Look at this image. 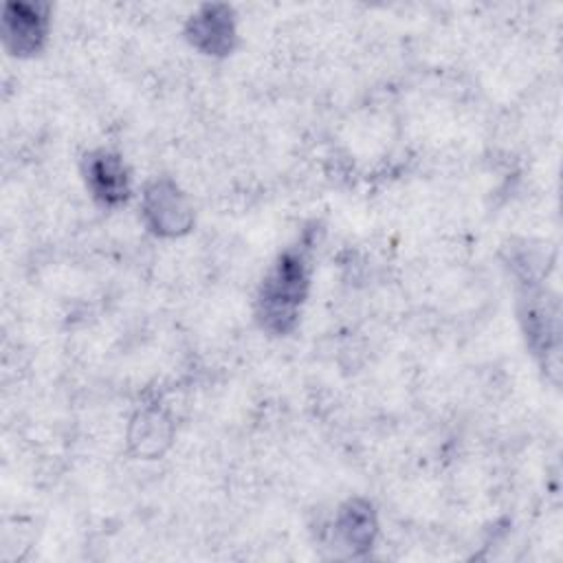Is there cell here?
Returning <instances> with one entry per match:
<instances>
[{
	"label": "cell",
	"instance_id": "6da1fadb",
	"mask_svg": "<svg viewBox=\"0 0 563 563\" xmlns=\"http://www.w3.org/2000/svg\"><path fill=\"white\" fill-rule=\"evenodd\" d=\"M308 292V262L303 251H286L264 277L257 295V319L273 334L295 328Z\"/></svg>",
	"mask_w": 563,
	"mask_h": 563
},
{
	"label": "cell",
	"instance_id": "7a4b0ae2",
	"mask_svg": "<svg viewBox=\"0 0 563 563\" xmlns=\"http://www.w3.org/2000/svg\"><path fill=\"white\" fill-rule=\"evenodd\" d=\"M145 224L165 238L187 233L194 224V211L187 196L169 178H158L143 194Z\"/></svg>",
	"mask_w": 563,
	"mask_h": 563
},
{
	"label": "cell",
	"instance_id": "3957f363",
	"mask_svg": "<svg viewBox=\"0 0 563 563\" xmlns=\"http://www.w3.org/2000/svg\"><path fill=\"white\" fill-rule=\"evenodd\" d=\"M48 31V13L44 4L13 2L4 7L2 40L13 55H33L42 48Z\"/></svg>",
	"mask_w": 563,
	"mask_h": 563
},
{
	"label": "cell",
	"instance_id": "277c9868",
	"mask_svg": "<svg viewBox=\"0 0 563 563\" xmlns=\"http://www.w3.org/2000/svg\"><path fill=\"white\" fill-rule=\"evenodd\" d=\"M187 37L205 55H229L235 46L233 11L224 4L202 7L187 22Z\"/></svg>",
	"mask_w": 563,
	"mask_h": 563
},
{
	"label": "cell",
	"instance_id": "5b68a950",
	"mask_svg": "<svg viewBox=\"0 0 563 563\" xmlns=\"http://www.w3.org/2000/svg\"><path fill=\"white\" fill-rule=\"evenodd\" d=\"M86 185L92 191V196L108 207L121 205L130 196V176L121 161V156L112 152H95L86 156L84 163Z\"/></svg>",
	"mask_w": 563,
	"mask_h": 563
},
{
	"label": "cell",
	"instance_id": "8992f818",
	"mask_svg": "<svg viewBox=\"0 0 563 563\" xmlns=\"http://www.w3.org/2000/svg\"><path fill=\"white\" fill-rule=\"evenodd\" d=\"M376 515L372 506L363 499H350L339 508L334 521V539L336 548L345 550L347 554H363L372 548L376 537Z\"/></svg>",
	"mask_w": 563,
	"mask_h": 563
},
{
	"label": "cell",
	"instance_id": "52a82bcc",
	"mask_svg": "<svg viewBox=\"0 0 563 563\" xmlns=\"http://www.w3.org/2000/svg\"><path fill=\"white\" fill-rule=\"evenodd\" d=\"M526 336L537 354H552L556 358L559 347V310L554 303L543 301V292L528 299V308L523 310Z\"/></svg>",
	"mask_w": 563,
	"mask_h": 563
},
{
	"label": "cell",
	"instance_id": "ba28073f",
	"mask_svg": "<svg viewBox=\"0 0 563 563\" xmlns=\"http://www.w3.org/2000/svg\"><path fill=\"white\" fill-rule=\"evenodd\" d=\"M172 427L167 418L158 411H141L130 429V444L143 457H154L163 453L169 444Z\"/></svg>",
	"mask_w": 563,
	"mask_h": 563
}]
</instances>
